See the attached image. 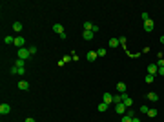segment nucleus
<instances>
[{"instance_id": "nucleus-11", "label": "nucleus", "mask_w": 164, "mask_h": 122, "mask_svg": "<svg viewBox=\"0 0 164 122\" xmlns=\"http://www.w3.org/2000/svg\"><path fill=\"white\" fill-rule=\"evenodd\" d=\"M97 57H99V55H97V51H89V53H88V55H86V58H88V60H89V62H93V60H95V58H97Z\"/></svg>"}, {"instance_id": "nucleus-21", "label": "nucleus", "mask_w": 164, "mask_h": 122, "mask_svg": "<svg viewBox=\"0 0 164 122\" xmlns=\"http://www.w3.org/2000/svg\"><path fill=\"white\" fill-rule=\"evenodd\" d=\"M153 80H155V75H146V79H144V82H146V84H151Z\"/></svg>"}, {"instance_id": "nucleus-27", "label": "nucleus", "mask_w": 164, "mask_h": 122, "mask_svg": "<svg viewBox=\"0 0 164 122\" xmlns=\"http://www.w3.org/2000/svg\"><path fill=\"white\" fill-rule=\"evenodd\" d=\"M11 75H18V68H17V66L11 68Z\"/></svg>"}, {"instance_id": "nucleus-2", "label": "nucleus", "mask_w": 164, "mask_h": 122, "mask_svg": "<svg viewBox=\"0 0 164 122\" xmlns=\"http://www.w3.org/2000/svg\"><path fill=\"white\" fill-rule=\"evenodd\" d=\"M31 57V53H29V49H26V47H22V49H18V58H22V60H28Z\"/></svg>"}, {"instance_id": "nucleus-15", "label": "nucleus", "mask_w": 164, "mask_h": 122, "mask_svg": "<svg viewBox=\"0 0 164 122\" xmlns=\"http://www.w3.org/2000/svg\"><path fill=\"white\" fill-rule=\"evenodd\" d=\"M146 97H148L151 102H157V100H159V95H157V93H148Z\"/></svg>"}, {"instance_id": "nucleus-26", "label": "nucleus", "mask_w": 164, "mask_h": 122, "mask_svg": "<svg viewBox=\"0 0 164 122\" xmlns=\"http://www.w3.org/2000/svg\"><path fill=\"white\" fill-rule=\"evenodd\" d=\"M28 49H29V53H31V57H33V55H35V53H37V51H39V49H37V47H35V46H31V47H28Z\"/></svg>"}, {"instance_id": "nucleus-4", "label": "nucleus", "mask_w": 164, "mask_h": 122, "mask_svg": "<svg viewBox=\"0 0 164 122\" xmlns=\"http://www.w3.org/2000/svg\"><path fill=\"white\" fill-rule=\"evenodd\" d=\"M153 27H155V24H153V20H151V18L144 22V31H148V33H151V31H153Z\"/></svg>"}, {"instance_id": "nucleus-10", "label": "nucleus", "mask_w": 164, "mask_h": 122, "mask_svg": "<svg viewBox=\"0 0 164 122\" xmlns=\"http://www.w3.org/2000/svg\"><path fill=\"white\" fill-rule=\"evenodd\" d=\"M18 89H22V91H28V89H29V84H28L26 80H20V82H18Z\"/></svg>"}, {"instance_id": "nucleus-9", "label": "nucleus", "mask_w": 164, "mask_h": 122, "mask_svg": "<svg viewBox=\"0 0 164 122\" xmlns=\"http://www.w3.org/2000/svg\"><path fill=\"white\" fill-rule=\"evenodd\" d=\"M24 44H26V40H24L22 37H17V38H15V46H17L18 49H22V47H24Z\"/></svg>"}, {"instance_id": "nucleus-24", "label": "nucleus", "mask_w": 164, "mask_h": 122, "mask_svg": "<svg viewBox=\"0 0 164 122\" xmlns=\"http://www.w3.org/2000/svg\"><path fill=\"white\" fill-rule=\"evenodd\" d=\"M24 64H26V60H22V58L17 60V68H24Z\"/></svg>"}, {"instance_id": "nucleus-34", "label": "nucleus", "mask_w": 164, "mask_h": 122, "mask_svg": "<svg viewBox=\"0 0 164 122\" xmlns=\"http://www.w3.org/2000/svg\"><path fill=\"white\" fill-rule=\"evenodd\" d=\"M131 122H140V119H137V117H133V119H131Z\"/></svg>"}, {"instance_id": "nucleus-6", "label": "nucleus", "mask_w": 164, "mask_h": 122, "mask_svg": "<svg viewBox=\"0 0 164 122\" xmlns=\"http://www.w3.org/2000/svg\"><path fill=\"white\" fill-rule=\"evenodd\" d=\"M157 71H159L157 64H148V75H157Z\"/></svg>"}, {"instance_id": "nucleus-8", "label": "nucleus", "mask_w": 164, "mask_h": 122, "mask_svg": "<svg viewBox=\"0 0 164 122\" xmlns=\"http://www.w3.org/2000/svg\"><path fill=\"white\" fill-rule=\"evenodd\" d=\"M9 111H11V106L9 104H2L0 106V115H7Z\"/></svg>"}, {"instance_id": "nucleus-12", "label": "nucleus", "mask_w": 164, "mask_h": 122, "mask_svg": "<svg viewBox=\"0 0 164 122\" xmlns=\"http://www.w3.org/2000/svg\"><path fill=\"white\" fill-rule=\"evenodd\" d=\"M93 27H95V24H91V22H84V31H93Z\"/></svg>"}, {"instance_id": "nucleus-18", "label": "nucleus", "mask_w": 164, "mask_h": 122, "mask_svg": "<svg viewBox=\"0 0 164 122\" xmlns=\"http://www.w3.org/2000/svg\"><path fill=\"white\" fill-rule=\"evenodd\" d=\"M157 113H159V111H157L155 108H151V109H148V113H146V115H148L150 119H153V117H157Z\"/></svg>"}, {"instance_id": "nucleus-1", "label": "nucleus", "mask_w": 164, "mask_h": 122, "mask_svg": "<svg viewBox=\"0 0 164 122\" xmlns=\"http://www.w3.org/2000/svg\"><path fill=\"white\" fill-rule=\"evenodd\" d=\"M53 31H55V33H58L62 40L66 38V33H64V27H62V24H55V26H53Z\"/></svg>"}, {"instance_id": "nucleus-5", "label": "nucleus", "mask_w": 164, "mask_h": 122, "mask_svg": "<svg viewBox=\"0 0 164 122\" xmlns=\"http://www.w3.org/2000/svg\"><path fill=\"white\" fill-rule=\"evenodd\" d=\"M102 102H106L108 106L113 104V95H111V93H104V95H102Z\"/></svg>"}, {"instance_id": "nucleus-3", "label": "nucleus", "mask_w": 164, "mask_h": 122, "mask_svg": "<svg viewBox=\"0 0 164 122\" xmlns=\"http://www.w3.org/2000/svg\"><path fill=\"white\" fill-rule=\"evenodd\" d=\"M126 109H128V108H126V104H124V102L115 104V111H117V115H124V113H126Z\"/></svg>"}, {"instance_id": "nucleus-32", "label": "nucleus", "mask_w": 164, "mask_h": 122, "mask_svg": "<svg viewBox=\"0 0 164 122\" xmlns=\"http://www.w3.org/2000/svg\"><path fill=\"white\" fill-rule=\"evenodd\" d=\"M140 111L142 113H148V106H140Z\"/></svg>"}, {"instance_id": "nucleus-13", "label": "nucleus", "mask_w": 164, "mask_h": 122, "mask_svg": "<svg viewBox=\"0 0 164 122\" xmlns=\"http://www.w3.org/2000/svg\"><path fill=\"white\" fill-rule=\"evenodd\" d=\"M117 91H119V93H126V84H124V82H119V84H117Z\"/></svg>"}, {"instance_id": "nucleus-14", "label": "nucleus", "mask_w": 164, "mask_h": 122, "mask_svg": "<svg viewBox=\"0 0 164 122\" xmlns=\"http://www.w3.org/2000/svg\"><path fill=\"white\" fill-rule=\"evenodd\" d=\"M82 37H84V40H91L93 38V31H84Z\"/></svg>"}, {"instance_id": "nucleus-35", "label": "nucleus", "mask_w": 164, "mask_h": 122, "mask_svg": "<svg viewBox=\"0 0 164 122\" xmlns=\"http://www.w3.org/2000/svg\"><path fill=\"white\" fill-rule=\"evenodd\" d=\"M24 122H35V120H33L31 117H28V119H26V120H24Z\"/></svg>"}, {"instance_id": "nucleus-19", "label": "nucleus", "mask_w": 164, "mask_h": 122, "mask_svg": "<svg viewBox=\"0 0 164 122\" xmlns=\"http://www.w3.org/2000/svg\"><path fill=\"white\" fill-rule=\"evenodd\" d=\"M13 29H15L17 33H20V31H22V24H20V22H15V24H13Z\"/></svg>"}, {"instance_id": "nucleus-29", "label": "nucleus", "mask_w": 164, "mask_h": 122, "mask_svg": "<svg viewBox=\"0 0 164 122\" xmlns=\"http://www.w3.org/2000/svg\"><path fill=\"white\" fill-rule=\"evenodd\" d=\"M142 20H144V22H146V20H150V15H148V13H146V11H144V13H142Z\"/></svg>"}, {"instance_id": "nucleus-7", "label": "nucleus", "mask_w": 164, "mask_h": 122, "mask_svg": "<svg viewBox=\"0 0 164 122\" xmlns=\"http://www.w3.org/2000/svg\"><path fill=\"white\" fill-rule=\"evenodd\" d=\"M122 102L126 104V108H131V106H133V102H131V98L128 97V93H122Z\"/></svg>"}, {"instance_id": "nucleus-25", "label": "nucleus", "mask_w": 164, "mask_h": 122, "mask_svg": "<svg viewBox=\"0 0 164 122\" xmlns=\"http://www.w3.org/2000/svg\"><path fill=\"white\" fill-rule=\"evenodd\" d=\"M131 119H133V117H128V115H122L121 122H131Z\"/></svg>"}, {"instance_id": "nucleus-31", "label": "nucleus", "mask_w": 164, "mask_h": 122, "mask_svg": "<svg viewBox=\"0 0 164 122\" xmlns=\"http://www.w3.org/2000/svg\"><path fill=\"white\" fill-rule=\"evenodd\" d=\"M24 73H26V69L24 68H18V77H24Z\"/></svg>"}, {"instance_id": "nucleus-16", "label": "nucleus", "mask_w": 164, "mask_h": 122, "mask_svg": "<svg viewBox=\"0 0 164 122\" xmlns=\"http://www.w3.org/2000/svg\"><path fill=\"white\" fill-rule=\"evenodd\" d=\"M121 102H122V93L113 95V104H121Z\"/></svg>"}, {"instance_id": "nucleus-28", "label": "nucleus", "mask_w": 164, "mask_h": 122, "mask_svg": "<svg viewBox=\"0 0 164 122\" xmlns=\"http://www.w3.org/2000/svg\"><path fill=\"white\" fill-rule=\"evenodd\" d=\"M157 75H159V77H164V66H162V68H159V71H157Z\"/></svg>"}, {"instance_id": "nucleus-36", "label": "nucleus", "mask_w": 164, "mask_h": 122, "mask_svg": "<svg viewBox=\"0 0 164 122\" xmlns=\"http://www.w3.org/2000/svg\"><path fill=\"white\" fill-rule=\"evenodd\" d=\"M161 44H164V35H162V37H161Z\"/></svg>"}, {"instance_id": "nucleus-23", "label": "nucleus", "mask_w": 164, "mask_h": 122, "mask_svg": "<svg viewBox=\"0 0 164 122\" xmlns=\"http://www.w3.org/2000/svg\"><path fill=\"white\" fill-rule=\"evenodd\" d=\"M97 55H99V57H106V49H104V47H100V49L97 51Z\"/></svg>"}, {"instance_id": "nucleus-20", "label": "nucleus", "mask_w": 164, "mask_h": 122, "mask_svg": "<svg viewBox=\"0 0 164 122\" xmlns=\"http://www.w3.org/2000/svg\"><path fill=\"white\" fill-rule=\"evenodd\" d=\"M119 44H121V42H119V38H111V40H110V47H117Z\"/></svg>"}, {"instance_id": "nucleus-17", "label": "nucleus", "mask_w": 164, "mask_h": 122, "mask_svg": "<svg viewBox=\"0 0 164 122\" xmlns=\"http://www.w3.org/2000/svg\"><path fill=\"white\" fill-rule=\"evenodd\" d=\"M108 108H110V106H108V104H106V102H100V104H99V106H97V109H99V111H102V113H104V111H106V109H108Z\"/></svg>"}, {"instance_id": "nucleus-22", "label": "nucleus", "mask_w": 164, "mask_h": 122, "mask_svg": "<svg viewBox=\"0 0 164 122\" xmlns=\"http://www.w3.org/2000/svg\"><path fill=\"white\" fill-rule=\"evenodd\" d=\"M4 42L9 46V44H15V38H13V37H6V38H4Z\"/></svg>"}, {"instance_id": "nucleus-33", "label": "nucleus", "mask_w": 164, "mask_h": 122, "mask_svg": "<svg viewBox=\"0 0 164 122\" xmlns=\"http://www.w3.org/2000/svg\"><path fill=\"white\" fill-rule=\"evenodd\" d=\"M119 42H121V44L124 46V44H126V37H121V38H119Z\"/></svg>"}, {"instance_id": "nucleus-30", "label": "nucleus", "mask_w": 164, "mask_h": 122, "mask_svg": "<svg viewBox=\"0 0 164 122\" xmlns=\"http://www.w3.org/2000/svg\"><path fill=\"white\" fill-rule=\"evenodd\" d=\"M62 60H64V64H68V62H69V60H71V55H66V57H64V58H62Z\"/></svg>"}]
</instances>
